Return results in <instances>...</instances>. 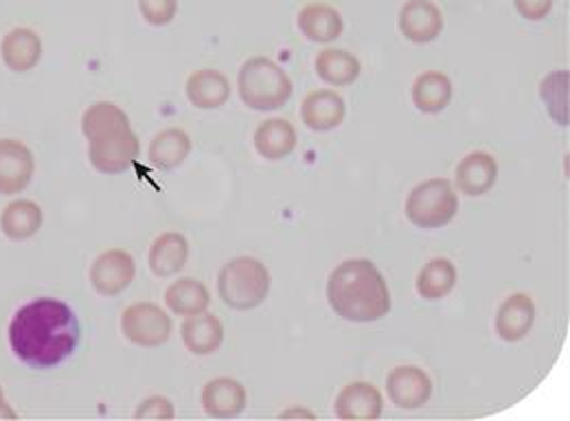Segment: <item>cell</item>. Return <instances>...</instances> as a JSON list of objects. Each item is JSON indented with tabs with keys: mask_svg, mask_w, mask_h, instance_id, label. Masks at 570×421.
<instances>
[{
	"mask_svg": "<svg viewBox=\"0 0 570 421\" xmlns=\"http://www.w3.org/2000/svg\"><path fill=\"white\" fill-rule=\"evenodd\" d=\"M499 180V163L488 151L468 154L456 167V187L465 196H485Z\"/></svg>",
	"mask_w": 570,
	"mask_h": 421,
	"instance_id": "cell-17",
	"label": "cell"
},
{
	"mask_svg": "<svg viewBox=\"0 0 570 421\" xmlns=\"http://www.w3.org/2000/svg\"><path fill=\"white\" fill-rule=\"evenodd\" d=\"M36 174L33 151L16 139H0V196L22 194Z\"/></svg>",
	"mask_w": 570,
	"mask_h": 421,
	"instance_id": "cell-9",
	"label": "cell"
},
{
	"mask_svg": "<svg viewBox=\"0 0 570 421\" xmlns=\"http://www.w3.org/2000/svg\"><path fill=\"white\" fill-rule=\"evenodd\" d=\"M81 327L69 303L40 296L22 305L9 323V347L13 355L36 371L56 369L69 360L79 345Z\"/></svg>",
	"mask_w": 570,
	"mask_h": 421,
	"instance_id": "cell-1",
	"label": "cell"
},
{
	"mask_svg": "<svg viewBox=\"0 0 570 421\" xmlns=\"http://www.w3.org/2000/svg\"><path fill=\"white\" fill-rule=\"evenodd\" d=\"M330 307L345 321L375 323L391 312L386 280L371 260H347L327 281Z\"/></svg>",
	"mask_w": 570,
	"mask_h": 421,
	"instance_id": "cell-3",
	"label": "cell"
},
{
	"mask_svg": "<svg viewBox=\"0 0 570 421\" xmlns=\"http://www.w3.org/2000/svg\"><path fill=\"white\" fill-rule=\"evenodd\" d=\"M45 213L33 200H13L0 213V231L11 242H27L40 233Z\"/></svg>",
	"mask_w": 570,
	"mask_h": 421,
	"instance_id": "cell-22",
	"label": "cell"
},
{
	"mask_svg": "<svg viewBox=\"0 0 570 421\" xmlns=\"http://www.w3.org/2000/svg\"><path fill=\"white\" fill-rule=\"evenodd\" d=\"M271 273L255 257H235L217 275V292L224 305L237 312L259 307L271 292Z\"/></svg>",
	"mask_w": 570,
	"mask_h": 421,
	"instance_id": "cell-5",
	"label": "cell"
},
{
	"mask_svg": "<svg viewBox=\"0 0 570 421\" xmlns=\"http://www.w3.org/2000/svg\"><path fill=\"white\" fill-rule=\"evenodd\" d=\"M456 280H459L456 266L445 257H436V260H430L422 268V273L417 275L415 287L422 298L441 301L454 290Z\"/></svg>",
	"mask_w": 570,
	"mask_h": 421,
	"instance_id": "cell-27",
	"label": "cell"
},
{
	"mask_svg": "<svg viewBox=\"0 0 570 421\" xmlns=\"http://www.w3.org/2000/svg\"><path fill=\"white\" fill-rule=\"evenodd\" d=\"M535 323V303L529 294H511L497 312V334L504 343L527 339Z\"/></svg>",
	"mask_w": 570,
	"mask_h": 421,
	"instance_id": "cell-16",
	"label": "cell"
},
{
	"mask_svg": "<svg viewBox=\"0 0 570 421\" xmlns=\"http://www.w3.org/2000/svg\"><path fill=\"white\" fill-rule=\"evenodd\" d=\"M180 339L194 355H212L224 343V325L209 312L185 316Z\"/></svg>",
	"mask_w": 570,
	"mask_h": 421,
	"instance_id": "cell-21",
	"label": "cell"
},
{
	"mask_svg": "<svg viewBox=\"0 0 570 421\" xmlns=\"http://www.w3.org/2000/svg\"><path fill=\"white\" fill-rule=\"evenodd\" d=\"M540 97L560 126H569V70H556L540 84Z\"/></svg>",
	"mask_w": 570,
	"mask_h": 421,
	"instance_id": "cell-29",
	"label": "cell"
},
{
	"mask_svg": "<svg viewBox=\"0 0 570 421\" xmlns=\"http://www.w3.org/2000/svg\"><path fill=\"white\" fill-rule=\"evenodd\" d=\"M4 393H2V389H0V415H2V411H4Z\"/></svg>",
	"mask_w": 570,
	"mask_h": 421,
	"instance_id": "cell-34",
	"label": "cell"
},
{
	"mask_svg": "<svg viewBox=\"0 0 570 421\" xmlns=\"http://www.w3.org/2000/svg\"><path fill=\"white\" fill-rule=\"evenodd\" d=\"M347 115L345 99L334 90H314L301 104V119L314 133L336 130Z\"/></svg>",
	"mask_w": 570,
	"mask_h": 421,
	"instance_id": "cell-12",
	"label": "cell"
},
{
	"mask_svg": "<svg viewBox=\"0 0 570 421\" xmlns=\"http://www.w3.org/2000/svg\"><path fill=\"white\" fill-rule=\"evenodd\" d=\"M137 277L135 257L128 251L110 248L101 253L90 266V283L101 296L124 294Z\"/></svg>",
	"mask_w": 570,
	"mask_h": 421,
	"instance_id": "cell-8",
	"label": "cell"
},
{
	"mask_svg": "<svg viewBox=\"0 0 570 421\" xmlns=\"http://www.w3.org/2000/svg\"><path fill=\"white\" fill-rule=\"evenodd\" d=\"M282 418H307V420H316V413L312 411H303V409H292L282 413Z\"/></svg>",
	"mask_w": 570,
	"mask_h": 421,
	"instance_id": "cell-33",
	"label": "cell"
},
{
	"mask_svg": "<svg viewBox=\"0 0 570 421\" xmlns=\"http://www.w3.org/2000/svg\"><path fill=\"white\" fill-rule=\"evenodd\" d=\"M296 25L309 42H318V45H327V42L338 40L343 36V29H345L341 11L334 9L332 4H325V2L305 4L298 11Z\"/></svg>",
	"mask_w": 570,
	"mask_h": 421,
	"instance_id": "cell-18",
	"label": "cell"
},
{
	"mask_svg": "<svg viewBox=\"0 0 570 421\" xmlns=\"http://www.w3.org/2000/svg\"><path fill=\"white\" fill-rule=\"evenodd\" d=\"M191 154V139L180 128H167L149 143V163L156 169L171 172L180 167Z\"/></svg>",
	"mask_w": 570,
	"mask_h": 421,
	"instance_id": "cell-23",
	"label": "cell"
},
{
	"mask_svg": "<svg viewBox=\"0 0 570 421\" xmlns=\"http://www.w3.org/2000/svg\"><path fill=\"white\" fill-rule=\"evenodd\" d=\"M142 20L151 27L169 25L178 13V0H139Z\"/></svg>",
	"mask_w": 570,
	"mask_h": 421,
	"instance_id": "cell-30",
	"label": "cell"
},
{
	"mask_svg": "<svg viewBox=\"0 0 570 421\" xmlns=\"http://www.w3.org/2000/svg\"><path fill=\"white\" fill-rule=\"evenodd\" d=\"M296 147V130L285 119H268L255 133V149L262 158L284 160Z\"/></svg>",
	"mask_w": 570,
	"mask_h": 421,
	"instance_id": "cell-25",
	"label": "cell"
},
{
	"mask_svg": "<svg viewBox=\"0 0 570 421\" xmlns=\"http://www.w3.org/2000/svg\"><path fill=\"white\" fill-rule=\"evenodd\" d=\"M189 260V242L183 233H163L149 248V271L160 277L178 275Z\"/></svg>",
	"mask_w": 570,
	"mask_h": 421,
	"instance_id": "cell-20",
	"label": "cell"
},
{
	"mask_svg": "<svg viewBox=\"0 0 570 421\" xmlns=\"http://www.w3.org/2000/svg\"><path fill=\"white\" fill-rule=\"evenodd\" d=\"M187 99L198 110H217L230 99V81L222 70L200 69L187 79Z\"/></svg>",
	"mask_w": 570,
	"mask_h": 421,
	"instance_id": "cell-19",
	"label": "cell"
},
{
	"mask_svg": "<svg viewBox=\"0 0 570 421\" xmlns=\"http://www.w3.org/2000/svg\"><path fill=\"white\" fill-rule=\"evenodd\" d=\"M459 213V196L448 178H430L417 185L406 200V217L424 231L448 226Z\"/></svg>",
	"mask_w": 570,
	"mask_h": 421,
	"instance_id": "cell-6",
	"label": "cell"
},
{
	"mask_svg": "<svg viewBox=\"0 0 570 421\" xmlns=\"http://www.w3.org/2000/svg\"><path fill=\"white\" fill-rule=\"evenodd\" d=\"M248 395L242 382L233 378H215L203 389V409L215 420L239 418L246 409Z\"/></svg>",
	"mask_w": 570,
	"mask_h": 421,
	"instance_id": "cell-15",
	"label": "cell"
},
{
	"mask_svg": "<svg viewBox=\"0 0 570 421\" xmlns=\"http://www.w3.org/2000/svg\"><path fill=\"white\" fill-rule=\"evenodd\" d=\"M400 31L415 45H428L443 31V13L432 0H409L400 11Z\"/></svg>",
	"mask_w": 570,
	"mask_h": 421,
	"instance_id": "cell-11",
	"label": "cell"
},
{
	"mask_svg": "<svg viewBox=\"0 0 570 421\" xmlns=\"http://www.w3.org/2000/svg\"><path fill=\"white\" fill-rule=\"evenodd\" d=\"M171 330L174 325L169 314L149 301L135 303L121 314V332L137 347L154 350L165 345L171 336Z\"/></svg>",
	"mask_w": 570,
	"mask_h": 421,
	"instance_id": "cell-7",
	"label": "cell"
},
{
	"mask_svg": "<svg viewBox=\"0 0 570 421\" xmlns=\"http://www.w3.org/2000/svg\"><path fill=\"white\" fill-rule=\"evenodd\" d=\"M316 75L330 86H350L360 77L356 56L343 49H323L314 62Z\"/></svg>",
	"mask_w": 570,
	"mask_h": 421,
	"instance_id": "cell-28",
	"label": "cell"
},
{
	"mask_svg": "<svg viewBox=\"0 0 570 421\" xmlns=\"http://www.w3.org/2000/svg\"><path fill=\"white\" fill-rule=\"evenodd\" d=\"M135 418L137 420H174L176 411H174V404L167 398L154 395V398H147L142 402L141 407L137 409Z\"/></svg>",
	"mask_w": 570,
	"mask_h": 421,
	"instance_id": "cell-31",
	"label": "cell"
},
{
	"mask_svg": "<svg viewBox=\"0 0 570 421\" xmlns=\"http://www.w3.org/2000/svg\"><path fill=\"white\" fill-rule=\"evenodd\" d=\"M81 133L88 139L90 165L106 176L128 172L141 154L130 117L112 101L92 104L81 117Z\"/></svg>",
	"mask_w": 570,
	"mask_h": 421,
	"instance_id": "cell-2",
	"label": "cell"
},
{
	"mask_svg": "<svg viewBox=\"0 0 570 421\" xmlns=\"http://www.w3.org/2000/svg\"><path fill=\"white\" fill-rule=\"evenodd\" d=\"M165 303L176 316H194V314L207 312L212 303V294L203 281L183 277L167 287Z\"/></svg>",
	"mask_w": 570,
	"mask_h": 421,
	"instance_id": "cell-26",
	"label": "cell"
},
{
	"mask_svg": "<svg viewBox=\"0 0 570 421\" xmlns=\"http://www.w3.org/2000/svg\"><path fill=\"white\" fill-rule=\"evenodd\" d=\"M239 97L255 112H273L284 108L292 97V79L275 60L257 56L244 62L237 77Z\"/></svg>",
	"mask_w": 570,
	"mask_h": 421,
	"instance_id": "cell-4",
	"label": "cell"
},
{
	"mask_svg": "<svg viewBox=\"0 0 570 421\" xmlns=\"http://www.w3.org/2000/svg\"><path fill=\"white\" fill-rule=\"evenodd\" d=\"M413 104L424 115H439L452 101V81L439 70L422 72L413 84Z\"/></svg>",
	"mask_w": 570,
	"mask_h": 421,
	"instance_id": "cell-24",
	"label": "cell"
},
{
	"mask_svg": "<svg viewBox=\"0 0 570 421\" xmlns=\"http://www.w3.org/2000/svg\"><path fill=\"white\" fill-rule=\"evenodd\" d=\"M384 400L382 393L368 382H352L347 384L338 398L334 413L338 420L373 421L382 418Z\"/></svg>",
	"mask_w": 570,
	"mask_h": 421,
	"instance_id": "cell-13",
	"label": "cell"
},
{
	"mask_svg": "<svg viewBox=\"0 0 570 421\" xmlns=\"http://www.w3.org/2000/svg\"><path fill=\"white\" fill-rule=\"evenodd\" d=\"M513 4L515 11L531 22L544 20L553 9V0H513Z\"/></svg>",
	"mask_w": 570,
	"mask_h": 421,
	"instance_id": "cell-32",
	"label": "cell"
},
{
	"mask_svg": "<svg viewBox=\"0 0 570 421\" xmlns=\"http://www.w3.org/2000/svg\"><path fill=\"white\" fill-rule=\"evenodd\" d=\"M386 395L389 400L404 411H415L426 407L432 395V380L426 371L413 364L395 366L386 378Z\"/></svg>",
	"mask_w": 570,
	"mask_h": 421,
	"instance_id": "cell-10",
	"label": "cell"
},
{
	"mask_svg": "<svg viewBox=\"0 0 570 421\" xmlns=\"http://www.w3.org/2000/svg\"><path fill=\"white\" fill-rule=\"evenodd\" d=\"M42 38L27 27L11 29L0 42V58L4 67L13 72H29L42 60Z\"/></svg>",
	"mask_w": 570,
	"mask_h": 421,
	"instance_id": "cell-14",
	"label": "cell"
}]
</instances>
